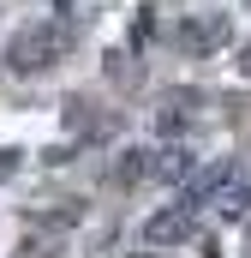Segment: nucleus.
<instances>
[{
  "instance_id": "obj_1",
  "label": "nucleus",
  "mask_w": 251,
  "mask_h": 258,
  "mask_svg": "<svg viewBox=\"0 0 251 258\" xmlns=\"http://www.w3.org/2000/svg\"><path fill=\"white\" fill-rule=\"evenodd\" d=\"M66 54H72V24H60V18L30 24V30H18V36L6 42V66H12L18 78H36V72L60 66Z\"/></svg>"
},
{
  "instance_id": "obj_2",
  "label": "nucleus",
  "mask_w": 251,
  "mask_h": 258,
  "mask_svg": "<svg viewBox=\"0 0 251 258\" xmlns=\"http://www.w3.org/2000/svg\"><path fill=\"white\" fill-rule=\"evenodd\" d=\"M186 198L197 204V210L209 204L215 216L233 222V216H245V210H251V180H245L239 162H215V168H203V174H191V180H186Z\"/></svg>"
},
{
  "instance_id": "obj_3",
  "label": "nucleus",
  "mask_w": 251,
  "mask_h": 258,
  "mask_svg": "<svg viewBox=\"0 0 251 258\" xmlns=\"http://www.w3.org/2000/svg\"><path fill=\"white\" fill-rule=\"evenodd\" d=\"M191 234H197V204H191V198L162 204V210L144 222V246H150V252H174V246H186Z\"/></svg>"
},
{
  "instance_id": "obj_4",
  "label": "nucleus",
  "mask_w": 251,
  "mask_h": 258,
  "mask_svg": "<svg viewBox=\"0 0 251 258\" xmlns=\"http://www.w3.org/2000/svg\"><path fill=\"white\" fill-rule=\"evenodd\" d=\"M227 36H233L227 12H203V18H186V24H180V48H186V54H215Z\"/></svg>"
},
{
  "instance_id": "obj_5",
  "label": "nucleus",
  "mask_w": 251,
  "mask_h": 258,
  "mask_svg": "<svg viewBox=\"0 0 251 258\" xmlns=\"http://www.w3.org/2000/svg\"><path fill=\"white\" fill-rule=\"evenodd\" d=\"M197 90H168L162 96V108H156V132H168V138H180V132H191V120H197Z\"/></svg>"
},
{
  "instance_id": "obj_6",
  "label": "nucleus",
  "mask_w": 251,
  "mask_h": 258,
  "mask_svg": "<svg viewBox=\"0 0 251 258\" xmlns=\"http://www.w3.org/2000/svg\"><path fill=\"white\" fill-rule=\"evenodd\" d=\"M197 174V156H191L186 144H168V150H150V180H191Z\"/></svg>"
},
{
  "instance_id": "obj_7",
  "label": "nucleus",
  "mask_w": 251,
  "mask_h": 258,
  "mask_svg": "<svg viewBox=\"0 0 251 258\" xmlns=\"http://www.w3.org/2000/svg\"><path fill=\"white\" fill-rule=\"evenodd\" d=\"M138 180H150V150H120V162H114V186H138Z\"/></svg>"
},
{
  "instance_id": "obj_8",
  "label": "nucleus",
  "mask_w": 251,
  "mask_h": 258,
  "mask_svg": "<svg viewBox=\"0 0 251 258\" xmlns=\"http://www.w3.org/2000/svg\"><path fill=\"white\" fill-rule=\"evenodd\" d=\"M12 168H18V150H0V180H6Z\"/></svg>"
}]
</instances>
